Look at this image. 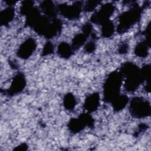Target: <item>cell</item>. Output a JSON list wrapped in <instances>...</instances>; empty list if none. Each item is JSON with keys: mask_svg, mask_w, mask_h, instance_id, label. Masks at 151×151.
Instances as JSON below:
<instances>
[{"mask_svg": "<svg viewBox=\"0 0 151 151\" xmlns=\"http://www.w3.org/2000/svg\"><path fill=\"white\" fill-rule=\"evenodd\" d=\"M120 78L119 75H112L110 77L106 85V90H107V93L109 98L114 97L116 96L117 90L120 86Z\"/></svg>", "mask_w": 151, "mask_h": 151, "instance_id": "1", "label": "cell"}, {"mask_svg": "<svg viewBox=\"0 0 151 151\" xmlns=\"http://www.w3.org/2000/svg\"><path fill=\"white\" fill-rule=\"evenodd\" d=\"M131 108L132 112L136 116H143V115H147V110L149 109V107H147L146 103H143L141 100H136L132 104Z\"/></svg>", "mask_w": 151, "mask_h": 151, "instance_id": "2", "label": "cell"}, {"mask_svg": "<svg viewBox=\"0 0 151 151\" xmlns=\"http://www.w3.org/2000/svg\"><path fill=\"white\" fill-rule=\"evenodd\" d=\"M34 48V42L33 41L28 40L21 47L19 54L23 58L28 57L31 54Z\"/></svg>", "mask_w": 151, "mask_h": 151, "instance_id": "3", "label": "cell"}, {"mask_svg": "<svg viewBox=\"0 0 151 151\" xmlns=\"http://www.w3.org/2000/svg\"><path fill=\"white\" fill-rule=\"evenodd\" d=\"M132 12L133 11H129L122 15V17L121 18V24H123V27H126V28H127V27H129V25L134 21L135 18H136V15L132 14Z\"/></svg>", "mask_w": 151, "mask_h": 151, "instance_id": "4", "label": "cell"}, {"mask_svg": "<svg viewBox=\"0 0 151 151\" xmlns=\"http://www.w3.org/2000/svg\"><path fill=\"white\" fill-rule=\"evenodd\" d=\"M98 102H99L98 96L96 94H93L90 96L86 100V106L87 107V109L94 110V109L96 108Z\"/></svg>", "mask_w": 151, "mask_h": 151, "instance_id": "5", "label": "cell"}, {"mask_svg": "<svg viewBox=\"0 0 151 151\" xmlns=\"http://www.w3.org/2000/svg\"><path fill=\"white\" fill-rule=\"evenodd\" d=\"M24 87V80L20 76H18L16 80H14L12 84V88L15 91H19Z\"/></svg>", "mask_w": 151, "mask_h": 151, "instance_id": "6", "label": "cell"}, {"mask_svg": "<svg viewBox=\"0 0 151 151\" xmlns=\"http://www.w3.org/2000/svg\"><path fill=\"white\" fill-rule=\"evenodd\" d=\"M12 11L10 9H7V10L4 12V14H1V19H4L5 21H6L7 20L9 21V19L10 20L12 17Z\"/></svg>", "mask_w": 151, "mask_h": 151, "instance_id": "7", "label": "cell"}, {"mask_svg": "<svg viewBox=\"0 0 151 151\" xmlns=\"http://www.w3.org/2000/svg\"><path fill=\"white\" fill-rule=\"evenodd\" d=\"M65 103L66 106L69 108L71 109L72 108L74 105V99L71 97V96H68L66 99L65 100Z\"/></svg>", "mask_w": 151, "mask_h": 151, "instance_id": "8", "label": "cell"}, {"mask_svg": "<svg viewBox=\"0 0 151 151\" xmlns=\"http://www.w3.org/2000/svg\"><path fill=\"white\" fill-rule=\"evenodd\" d=\"M60 47V52L61 53V54H62L64 56H68L70 54V50L67 47L64 46L65 48H64V47L61 45V47Z\"/></svg>", "mask_w": 151, "mask_h": 151, "instance_id": "9", "label": "cell"}]
</instances>
